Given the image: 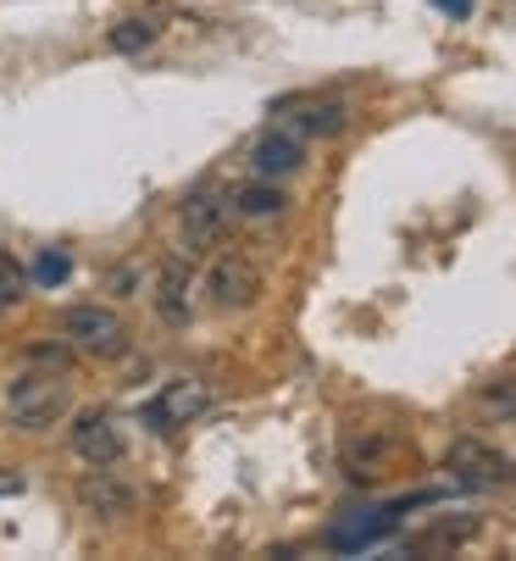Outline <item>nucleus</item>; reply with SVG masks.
Instances as JSON below:
<instances>
[{
	"instance_id": "nucleus-1",
	"label": "nucleus",
	"mask_w": 516,
	"mask_h": 561,
	"mask_svg": "<svg viewBox=\"0 0 516 561\" xmlns=\"http://www.w3.org/2000/svg\"><path fill=\"white\" fill-rule=\"evenodd\" d=\"M67 378L61 373H45V367H28L23 378H12L7 383V400H0V407H7V423L12 428H23V434H45L61 412H67Z\"/></svg>"
},
{
	"instance_id": "nucleus-2",
	"label": "nucleus",
	"mask_w": 516,
	"mask_h": 561,
	"mask_svg": "<svg viewBox=\"0 0 516 561\" xmlns=\"http://www.w3.org/2000/svg\"><path fill=\"white\" fill-rule=\"evenodd\" d=\"M445 472L461 495H483V490H505L516 478V461L500 450V445H483V439H456L445 450Z\"/></svg>"
},
{
	"instance_id": "nucleus-3",
	"label": "nucleus",
	"mask_w": 516,
	"mask_h": 561,
	"mask_svg": "<svg viewBox=\"0 0 516 561\" xmlns=\"http://www.w3.org/2000/svg\"><path fill=\"white\" fill-rule=\"evenodd\" d=\"M400 517H405V501L356 506V512H344V517L328 528V550H339V556H362V550L383 545L389 534H400Z\"/></svg>"
},
{
	"instance_id": "nucleus-4",
	"label": "nucleus",
	"mask_w": 516,
	"mask_h": 561,
	"mask_svg": "<svg viewBox=\"0 0 516 561\" xmlns=\"http://www.w3.org/2000/svg\"><path fill=\"white\" fill-rule=\"evenodd\" d=\"M222 228H228V201H222L217 184H200V190H190V195L179 201V239H184L190 256L217 251Z\"/></svg>"
},
{
	"instance_id": "nucleus-5",
	"label": "nucleus",
	"mask_w": 516,
	"mask_h": 561,
	"mask_svg": "<svg viewBox=\"0 0 516 561\" xmlns=\"http://www.w3.org/2000/svg\"><path fill=\"white\" fill-rule=\"evenodd\" d=\"M273 117L295 139H333V134H344V123H351V106H344L339 95H289V101H273Z\"/></svg>"
},
{
	"instance_id": "nucleus-6",
	"label": "nucleus",
	"mask_w": 516,
	"mask_h": 561,
	"mask_svg": "<svg viewBox=\"0 0 516 561\" xmlns=\"http://www.w3.org/2000/svg\"><path fill=\"white\" fill-rule=\"evenodd\" d=\"M61 329H67V345H78L83 356H117L128 345V329L112 306H72L61 317Z\"/></svg>"
},
{
	"instance_id": "nucleus-7",
	"label": "nucleus",
	"mask_w": 516,
	"mask_h": 561,
	"mask_svg": "<svg viewBox=\"0 0 516 561\" xmlns=\"http://www.w3.org/2000/svg\"><path fill=\"white\" fill-rule=\"evenodd\" d=\"M255 289H262V273H255V262L244 251H217L211 267H206V300L217 311H239L255 300Z\"/></svg>"
},
{
	"instance_id": "nucleus-8",
	"label": "nucleus",
	"mask_w": 516,
	"mask_h": 561,
	"mask_svg": "<svg viewBox=\"0 0 516 561\" xmlns=\"http://www.w3.org/2000/svg\"><path fill=\"white\" fill-rule=\"evenodd\" d=\"M211 407V389L200 383V378H172L150 407H145V423L156 428V434H179V428H190L200 412Z\"/></svg>"
},
{
	"instance_id": "nucleus-9",
	"label": "nucleus",
	"mask_w": 516,
	"mask_h": 561,
	"mask_svg": "<svg viewBox=\"0 0 516 561\" xmlns=\"http://www.w3.org/2000/svg\"><path fill=\"white\" fill-rule=\"evenodd\" d=\"M72 456H78L83 467H117V461L128 456V434H123V423L106 417V412L78 417V423H72Z\"/></svg>"
},
{
	"instance_id": "nucleus-10",
	"label": "nucleus",
	"mask_w": 516,
	"mask_h": 561,
	"mask_svg": "<svg viewBox=\"0 0 516 561\" xmlns=\"http://www.w3.org/2000/svg\"><path fill=\"white\" fill-rule=\"evenodd\" d=\"M250 168H255V179H289V173H300L306 168V145L289 134V128H267L262 139L250 145Z\"/></svg>"
},
{
	"instance_id": "nucleus-11",
	"label": "nucleus",
	"mask_w": 516,
	"mask_h": 561,
	"mask_svg": "<svg viewBox=\"0 0 516 561\" xmlns=\"http://www.w3.org/2000/svg\"><path fill=\"white\" fill-rule=\"evenodd\" d=\"M156 311L167 329H184L190 323V262H167L161 289H156Z\"/></svg>"
},
{
	"instance_id": "nucleus-12",
	"label": "nucleus",
	"mask_w": 516,
	"mask_h": 561,
	"mask_svg": "<svg viewBox=\"0 0 516 561\" xmlns=\"http://www.w3.org/2000/svg\"><path fill=\"white\" fill-rule=\"evenodd\" d=\"M78 501L90 506L101 523H123L134 512V484H117V478H95V484H83Z\"/></svg>"
},
{
	"instance_id": "nucleus-13",
	"label": "nucleus",
	"mask_w": 516,
	"mask_h": 561,
	"mask_svg": "<svg viewBox=\"0 0 516 561\" xmlns=\"http://www.w3.org/2000/svg\"><path fill=\"white\" fill-rule=\"evenodd\" d=\"M233 211H239L244 222H273V217L289 211V201H284V190H278L273 179H255V184H244V190L233 195Z\"/></svg>"
},
{
	"instance_id": "nucleus-14",
	"label": "nucleus",
	"mask_w": 516,
	"mask_h": 561,
	"mask_svg": "<svg viewBox=\"0 0 516 561\" xmlns=\"http://www.w3.org/2000/svg\"><path fill=\"white\" fill-rule=\"evenodd\" d=\"M389 456H394V445L389 439H351V445H344V472H351L356 478V484H372V478L389 467Z\"/></svg>"
},
{
	"instance_id": "nucleus-15",
	"label": "nucleus",
	"mask_w": 516,
	"mask_h": 561,
	"mask_svg": "<svg viewBox=\"0 0 516 561\" xmlns=\"http://www.w3.org/2000/svg\"><path fill=\"white\" fill-rule=\"evenodd\" d=\"M67 278H72V256L67 251H39L28 262V284H39V289H61Z\"/></svg>"
},
{
	"instance_id": "nucleus-16",
	"label": "nucleus",
	"mask_w": 516,
	"mask_h": 561,
	"mask_svg": "<svg viewBox=\"0 0 516 561\" xmlns=\"http://www.w3.org/2000/svg\"><path fill=\"white\" fill-rule=\"evenodd\" d=\"M478 412H483L489 423H516V378L489 383V389L478 394Z\"/></svg>"
},
{
	"instance_id": "nucleus-17",
	"label": "nucleus",
	"mask_w": 516,
	"mask_h": 561,
	"mask_svg": "<svg viewBox=\"0 0 516 561\" xmlns=\"http://www.w3.org/2000/svg\"><path fill=\"white\" fill-rule=\"evenodd\" d=\"M23 295H28V267H23L18 256L0 251V311H12Z\"/></svg>"
},
{
	"instance_id": "nucleus-18",
	"label": "nucleus",
	"mask_w": 516,
	"mask_h": 561,
	"mask_svg": "<svg viewBox=\"0 0 516 561\" xmlns=\"http://www.w3.org/2000/svg\"><path fill=\"white\" fill-rule=\"evenodd\" d=\"M150 39H156V23H150V18H128V23H117V28H112V50H123V56L145 50Z\"/></svg>"
},
{
	"instance_id": "nucleus-19",
	"label": "nucleus",
	"mask_w": 516,
	"mask_h": 561,
	"mask_svg": "<svg viewBox=\"0 0 516 561\" xmlns=\"http://www.w3.org/2000/svg\"><path fill=\"white\" fill-rule=\"evenodd\" d=\"M23 362H28V367H45V373H67V351H61V345H28Z\"/></svg>"
},
{
	"instance_id": "nucleus-20",
	"label": "nucleus",
	"mask_w": 516,
	"mask_h": 561,
	"mask_svg": "<svg viewBox=\"0 0 516 561\" xmlns=\"http://www.w3.org/2000/svg\"><path fill=\"white\" fill-rule=\"evenodd\" d=\"M28 484H23V472H0V501H12V495H23Z\"/></svg>"
},
{
	"instance_id": "nucleus-21",
	"label": "nucleus",
	"mask_w": 516,
	"mask_h": 561,
	"mask_svg": "<svg viewBox=\"0 0 516 561\" xmlns=\"http://www.w3.org/2000/svg\"><path fill=\"white\" fill-rule=\"evenodd\" d=\"M434 7H439L445 18H456V23H461V18H472V0H434Z\"/></svg>"
},
{
	"instance_id": "nucleus-22",
	"label": "nucleus",
	"mask_w": 516,
	"mask_h": 561,
	"mask_svg": "<svg viewBox=\"0 0 516 561\" xmlns=\"http://www.w3.org/2000/svg\"><path fill=\"white\" fill-rule=\"evenodd\" d=\"M112 289H117V295H134V289H139V273H134V267H128V273H117V278H112Z\"/></svg>"
}]
</instances>
